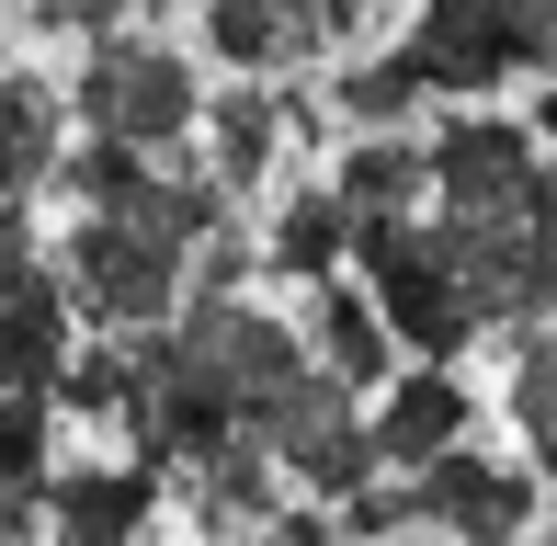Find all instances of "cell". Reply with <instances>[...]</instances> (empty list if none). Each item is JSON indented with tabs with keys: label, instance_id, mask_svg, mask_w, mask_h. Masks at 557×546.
Here are the masks:
<instances>
[{
	"label": "cell",
	"instance_id": "6da1fadb",
	"mask_svg": "<svg viewBox=\"0 0 557 546\" xmlns=\"http://www.w3.org/2000/svg\"><path fill=\"white\" fill-rule=\"evenodd\" d=\"M58 183L81 194V228L58 239V285L91 331H148L183 308V273L206 251V228L227 216L216 171H171V148H125L81 137L58 148Z\"/></svg>",
	"mask_w": 557,
	"mask_h": 546
},
{
	"label": "cell",
	"instance_id": "7a4b0ae2",
	"mask_svg": "<svg viewBox=\"0 0 557 546\" xmlns=\"http://www.w3.org/2000/svg\"><path fill=\"white\" fill-rule=\"evenodd\" d=\"M387 58L421 103H490V91L557 80V0H421Z\"/></svg>",
	"mask_w": 557,
	"mask_h": 546
},
{
	"label": "cell",
	"instance_id": "3957f363",
	"mask_svg": "<svg viewBox=\"0 0 557 546\" xmlns=\"http://www.w3.org/2000/svg\"><path fill=\"white\" fill-rule=\"evenodd\" d=\"M352 285L375 296V319L398 331V353H421V364H455L467 342H490L478 331V296H467V273H455L444 251V228H433V194L421 206H398V216H352Z\"/></svg>",
	"mask_w": 557,
	"mask_h": 546
},
{
	"label": "cell",
	"instance_id": "277c9868",
	"mask_svg": "<svg viewBox=\"0 0 557 546\" xmlns=\"http://www.w3.org/2000/svg\"><path fill=\"white\" fill-rule=\"evenodd\" d=\"M69 103H81V126H91V137L183 148V137H194V114H206V91H194V58H183V46L137 35V23H103V46L81 58Z\"/></svg>",
	"mask_w": 557,
	"mask_h": 546
},
{
	"label": "cell",
	"instance_id": "5b68a950",
	"mask_svg": "<svg viewBox=\"0 0 557 546\" xmlns=\"http://www.w3.org/2000/svg\"><path fill=\"white\" fill-rule=\"evenodd\" d=\"M398 479H410L421 535H444V546H523L535 535V479H523V467H490L478 444H444V456L398 467Z\"/></svg>",
	"mask_w": 557,
	"mask_h": 546
},
{
	"label": "cell",
	"instance_id": "8992f818",
	"mask_svg": "<svg viewBox=\"0 0 557 546\" xmlns=\"http://www.w3.org/2000/svg\"><path fill=\"white\" fill-rule=\"evenodd\" d=\"M273 467H285L308 501H342V489L375 479V433H364V410H352L342 376L308 364V376L285 387V410H273Z\"/></svg>",
	"mask_w": 557,
	"mask_h": 546
},
{
	"label": "cell",
	"instance_id": "52a82bcc",
	"mask_svg": "<svg viewBox=\"0 0 557 546\" xmlns=\"http://www.w3.org/2000/svg\"><path fill=\"white\" fill-rule=\"evenodd\" d=\"M375 0H206V46L227 69H308L364 35Z\"/></svg>",
	"mask_w": 557,
	"mask_h": 546
},
{
	"label": "cell",
	"instance_id": "ba28073f",
	"mask_svg": "<svg viewBox=\"0 0 557 546\" xmlns=\"http://www.w3.org/2000/svg\"><path fill=\"white\" fill-rule=\"evenodd\" d=\"M148 524H160V479L137 456L125 467H46V489H35L46 546H148Z\"/></svg>",
	"mask_w": 557,
	"mask_h": 546
},
{
	"label": "cell",
	"instance_id": "9c48e42d",
	"mask_svg": "<svg viewBox=\"0 0 557 546\" xmlns=\"http://www.w3.org/2000/svg\"><path fill=\"white\" fill-rule=\"evenodd\" d=\"M296 342H308V364L342 376L352 399H375V387L398 376V331L375 319V296L352 285V273H308V319H296Z\"/></svg>",
	"mask_w": 557,
	"mask_h": 546
},
{
	"label": "cell",
	"instance_id": "30bf717a",
	"mask_svg": "<svg viewBox=\"0 0 557 546\" xmlns=\"http://www.w3.org/2000/svg\"><path fill=\"white\" fill-rule=\"evenodd\" d=\"M206 171L227 183V206H239V194H262L273 183V160H285L296 137H308V103H285V91H262V69H250L239 91H216L206 103Z\"/></svg>",
	"mask_w": 557,
	"mask_h": 546
},
{
	"label": "cell",
	"instance_id": "8fae6325",
	"mask_svg": "<svg viewBox=\"0 0 557 546\" xmlns=\"http://www.w3.org/2000/svg\"><path fill=\"white\" fill-rule=\"evenodd\" d=\"M467 410H478L467 376L410 353V376H387V387H375V410H364L375 467H421V456H444V444H467Z\"/></svg>",
	"mask_w": 557,
	"mask_h": 546
},
{
	"label": "cell",
	"instance_id": "7c38bea8",
	"mask_svg": "<svg viewBox=\"0 0 557 546\" xmlns=\"http://www.w3.org/2000/svg\"><path fill=\"white\" fill-rule=\"evenodd\" d=\"M58 148H69V91L46 69H0V194L35 206L58 183Z\"/></svg>",
	"mask_w": 557,
	"mask_h": 546
},
{
	"label": "cell",
	"instance_id": "4fadbf2b",
	"mask_svg": "<svg viewBox=\"0 0 557 546\" xmlns=\"http://www.w3.org/2000/svg\"><path fill=\"white\" fill-rule=\"evenodd\" d=\"M69 331H81V308H69L58 262L12 273V285H0V387H58V364H69Z\"/></svg>",
	"mask_w": 557,
	"mask_h": 546
},
{
	"label": "cell",
	"instance_id": "5bb4252c",
	"mask_svg": "<svg viewBox=\"0 0 557 546\" xmlns=\"http://www.w3.org/2000/svg\"><path fill=\"white\" fill-rule=\"evenodd\" d=\"M331 194H342L352 216H398V206H421V194H433V160H421L410 126H364V137L342 148Z\"/></svg>",
	"mask_w": 557,
	"mask_h": 546
},
{
	"label": "cell",
	"instance_id": "9a60e30c",
	"mask_svg": "<svg viewBox=\"0 0 557 546\" xmlns=\"http://www.w3.org/2000/svg\"><path fill=\"white\" fill-rule=\"evenodd\" d=\"M342 251H352V206L331 183H296L285 206H273V228H262V262L285 273V285H308V273H342Z\"/></svg>",
	"mask_w": 557,
	"mask_h": 546
},
{
	"label": "cell",
	"instance_id": "2e32d148",
	"mask_svg": "<svg viewBox=\"0 0 557 546\" xmlns=\"http://www.w3.org/2000/svg\"><path fill=\"white\" fill-rule=\"evenodd\" d=\"M46 444H58V399L46 387H0V524H35V489H46Z\"/></svg>",
	"mask_w": 557,
	"mask_h": 546
},
{
	"label": "cell",
	"instance_id": "e0dca14e",
	"mask_svg": "<svg viewBox=\"0 0 557 546\" xmlns=\"http://www.w3.org/2000/svg\"><path fill=\"white\" fill-rule=\"evenodd\" d=\"M512 421H523L535 479H557V331H523V353H512Z\"/></svg>",
	"mask_w": 557,
	"mask_h": 546
},
{
	"label": "cell",
	"instance_id": "ac0fdd59",
	"mask_svg": "<svg viewBox=\"0 0 557 546\" xmlns=\"http://www.w3.org/2000/svg\"><path fill=\"white\" fill-rule=\"evenodd\" d=\"M35 23H81V35H103V23H160L171 0H23Z\"/></svg>",
	"mask_w": 557,
	"mask_h": 546
},
{
	"label": "cell",
	"instance_id": "d6986e66",
	"mask_svg": "<svg viewBox=\"0 0 557 546\" xmlns=\"http://www.w3.org/2000/svg\"><path fill=\"white\" fill-rule=\"evenodd\" d=\"M250 546H342V524H331L319 501H273L262 524H250Z\"/></svg>",
	"mask_w": 557,
	"mask_h": 546
},
{
	"label": "cell",
	"instance_id": "ffe728a7",
	"mask_svg": "<svg viewBox=\"0 0 557 546\" xmlns=\"http://www.w3.org/2000/svg\"><path fill=\"white\" fill-rule=\"evenodd\" d=\"M535 137H557V80H546V91H535Z\"/></svg>",
	"mask_w": 557,
	"mask_h": 546
},
{
	"label": "cell",
	"instance_id": "44dd1931",
	"mask_svg": "<svg viewBox=\"0 0 557 546\" xmlns=\"http://www.w3.org/2000/svg\"><path fill=\"white\" fill-rule=\"evenodd\" d=\"M0 546H46V535H35V524H0Z\"/></svg>",
	"mask_w": 557,
	"mask_h": 546
},
{
	"label": "cell",
	"instance_id": "7402d4cb",
	"mask_svg": "<svg viewBox=\"0 0 557 546\" xmlns=\"http://www.w3.org/2000/svg\"><path fill=\"white\" fill-rule=\"evenodd\" d=\"M375 546H444V535H375Z\"/></svg>",
	"mask_w": 557,
	"mask_h": 546
}]
</instances>
